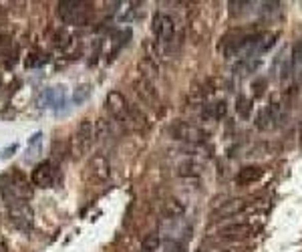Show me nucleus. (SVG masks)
Here are the masks:
<instances>
[{
	"label": "nucleus",
	"mask_w": 302,
	"mask_h": 252,
	"mask_svg": "<svg viewBox=\"0 0 302 252\" xmlns=\"http://www.w3.org/2000/svg\"><path fill=\"white\" fill-rule=\"evenodd\" d=\"M0 196L8 206H14L18 202H24L30 198V186L28 180L20 172L12 174H2L0 176Z\"/></svg>",
	"instance_id": "nucleus-1"
},
{
	"label": "nucleus",
	"mask_w": 302,
	"mask_h": 252,
	"mask_svg": "<svg viewBox=\"0 0 302 252\" xmlns=\"http://www.w3.org/2000/svg\"><path fill=\"white\" fill-rule=\"evenodd\" d=\"M93 139H95V125L91 119H83L77 127V131L73 133L71 141H69V154L73 160H83L89 149L93 145Z\"/></svg>",
	"instance_id": "nucleus-2"
},
{
	"label": "nucleus",
	"mask_w": 302,
	"mask_h": 252,
	"mask_svg": "<svg viewBox=\"0 0 302 252\" xmlns=\"http://www.w3.org/2000/svg\"><path fill=\"white\" fill-rule=\"evenodd\" d=\"M91 4L81 0H63L57 4V14L65 24H87L91 18Z\"/></svg>",
	"instance_id": "nucleus-3"
},
{
	"label": "nucleus",
	"mask_w": 302,
	"mask_h": 252,
	"mask_svg": "<svg viewBox=\"0 0 302 252\" xmlns=\"http://www.w3.org/2000/svg\"><path fill=\"white\" fill-rule=\"evenodd\" d=\"M59 180V168L55 166L53 160L38 162L30 174V184L36 188H53Z\"/></svg>",
	"instance_id": "nucleus-4"
},
{
	"label": "nucleus",
	"mask_w": 302,
	"mask_h": 252,
	"mask_svg": "<svg viewBox=\"0 0 302 252\" xmlns=\"http://www.w3.org/2000/svg\"><path fill=\"white\" fill-rule=\"evenodd\" d=\"M151 30H153L155 38L161 44H169L175 38V22H173V18L169 14H163V12L153 14V20H151Z\"/></svg>",
	"instance_id": "nucleus-5"
},
{
	"label": "nucleus",
	"mask_w": 302,
	"mask_h": 252,
	"mask_svg": "<svg viewBox=\"0 0 302 252\" xmlns=\"http://www.w3.org/2000/svg\"><path fill=\"white\" fill-rule=\"evenodd\" d=\"M169 133L173 139H181V141H189V143H199L208 137V133L197 127V125H191L187 121H175L171 127H169Z\"/></svg>",
	"instance_id": "nucleus-6"
},
{
	"label": "nucleus",
	"mask_w": 302,
	"mask_h": 252,
	"mask_svg": "<svg viewBox=\"0 0 302 252\" xmlns=\"http://www.w3.org/2000/svg\"><path fill=\"white\" fill-rule=\"evenodd\" d=\"M107 111L117 119V121H129V111H131V105L127 103V99L121 91H109L107 99Z\"/></svg>",
	"instance_id": "nucleus-7"
},
{
	"label": "nucleus",
	"mask_w": 302,
	"mask_h": 252,
	"mask_svg": "<svg viewBox=\"0 0 302 252\" xmlns=\"http://www.w3.org/2000/svg\"><path fill=\"white\" fill-rule=\"evenodd\" d=\"M38 101L42 103L40 107H53V109L59 113V111H61V107H65V105H67V89H65L63 85L48 87V89H44V91L40 93Z\"/></svg>",
	"instance_id": "nucleus-8"
},
{
	"label": "nucleus",
	"mask_w": 302,
	"mask_h": 252,
	"mask_svg": "<svg viewBox=\"0 0 302 252\" xmlns=\"http://www.w3.org/2000/svg\"><path fill=\"white\" fill-rule=\"evenodd\" d=\"M8 214H10V222L14 228L28 232L32 228V210L28 208L26 202H18L14 206H8Z\"/></svg>",
	"instance_id": "nucleus-9"
},
{
	"label": "nucleus",
	"mask_w": 302,
	"mask_h": 252,
	"mask_svg": "<svg viewBox=\"0 0 302 252\" xmlns=\"http://www.w3.org/2000/svg\"><path fill=\"white\" fill-rule=\"evenodd\" d=\"M133 87H135V93L145 101L147 105H151V107H157V105H159V95H157V89L153 87V83H151V81H147V79L139 77V79H135Z\"/></svg>",
	"instance_id": "nucleus-10"
},
{
	"label": "nucleus",
	"mask_w": 302,
	"mask_h": 252,
	"mask_svg": "<svg viewBox=\"0 0 302 252\" xmlns=\"http://www.w3.org/2000/svg\"><path fill=\"white\" fill-rule=\"evenodd\" d=\"M246 206H248V202L242 200V198H234V200L222 202V206H218V208L212 212V220H224V218L236 216V214L242 212Z\"/></svg>",
	"instance_id": "nucleus-11"
},
{
	"label": "nucleus",
	"mask_w": 302,
	"mask_h": 252,
	"mask_svg": "<svg viewBox=\"0 0 302 252\" xmlns=\"http://www.w3.org/2000/svg\"><path fill=\"white\" fill-rule=\"evenodd\" d=\"M254 232H256V228L252 226V224H228V226H224V228H220V236L222 238H234V240H238V238H250V236H254Z\"/></svg>",
	"instance_id": "nucleus-12"
},
{
	"label": "nucleus",
	"mask_w": 302,
	"mask_h": 252,
	"mask_svg": "<svg viewBox=\"0 0 302 252\" xmlns=\"http://www.w3.org/2000/svg\"><path fill=\"white\" fill-rule=\"evenodd\" d=\"M264 176V170L260 166H244L238 174H236V184L240 186H248V184H254Z\"/></svg>",
	"instance_id": "nucleus-13"
},
{
	"label": "nucleus",
	"mask_w": 302,
	"mask_h": 252,
	"mask_svg": "<svg viewBox=\"0 0 302 252\" xmlns=\"http://www.w3.org/2000/svg\"><path fill=\"white\" fill-rule=\"evenodd\" d=\"M129 121H131V125H133L139 133H147V131H149V127H151V123H149V119H147L145 111H143L141 107H137V105H131Z\"/></svg>",
	"instance_id": "nucleus-14"
},
{
	"label": "nucleus",
	"mask_w": 302,
	"mask_h": 252,
	"mask_svg": "<svg viewBox=\"0 0 302 252\" xmlns=\"http://www.w3.org/2000/svg\"><path fill=\"white\" fill-rule=\"evenodd\" d=\"M89 168L93 170V174H95L99 180H105V178L109 176V160H107L103 154H97V156L93 158V162H91Z\"/></svg>",
	"instance_id": "nucleus-15"
},
{
	"label": "nucleus",
	"mask_w": 302,
	"mask_h": 252,
	"mask_svg": "<svg viewBox=\"0 0 302 252\" xmlns=\"http://www.w3.org/2000/svg\"><path fill=\"white\" fill-rule=\"evenodd\" d=\"M226 113H228V103L224 99L216 101V103H208L204 107V117H208V119H222V117H226Z\"/></svg>",
	"instance_id": "nucleus-16"
},
{
	"label": "nucleus",
	"mask_w": 302,
	"mask_h": 252,
	"mask_svg": "<svg viewBox=\"0 0 302 252\" xmlns=\"http://www.w3.org/2000/svg\"><path fill=\"white\" fill-rule=\"evenodd\" d=\"M139 73H141V77L147 79V81H151L153 77H157L159 69H157L155 59H153V57H143V59L139 61Z\"/></svg>",
	"instance_id": "nucleus-17"
},
{
	"label": "nucleus",
	"mask_w": 302,
	"mask_h": 252,
	"mask_svg": "<svg viewBox=\"0 0 302 252\" xmlns=\"http://www.w3.org/2000/svg\"><path fill=\"white\" fill-rule=\"evenodd\" d=\"M163 214H165L167 218H181V216L185 214V206L181 204L179 200L169 198V200L163 202Z\"/></svg>",
	"instance_id": "nucleus-18"
},
{
	"label": "nucleus",
	"mask_w": 302,
	"mask_h": 252,
	"mask_svg": "<svg viewBox=\"0 0 302 252\" xmlns=\"http://www.w3.org/2000/svg\"><path fill=\"white\" fill-rule=\"evenodd\" d=\"M177 174L181 178H197L201 174V166L195 162V160H183L179 166H177Z\"/></svg>",
	"instance_id": "nucleus-19"
},
{
	"label": "nucleus",
	"mask_w": 302,
	"mask_h": 252,
	"mask_svg": "<svg viewBox=\"0 0 302 252\" xmlns=\"http://www.w3.org/2000/svg\"><path fill=\"white\" fill-rule=\"evenodd\" d=\"M274 115H272V111H270V107H262L260 111H258V117H256V127L258 129H262V131H266V129H270L274 123Z\"/></svg>",
	"instance_id": "nucleus-20"
},
{
	"label": "nucleus",
	"mask_w": 302,
	"mask_h": 252,
	"mask_svg": "<svg viewBox=\"0 0 302 252\" xmlns=\"http://www.w3.org/2000/svg\"><path fill=\"white\" fill-rule=\"evenodd\" d=\"M91 91H93L91 83H81V85L75 89V93H73V103H75V105L85 103V101L89 99V95H91Z\"/></svg>",
	"instance_id": "nucleus-21"
},
{
	"label": "nucleus",
	"mask_w": 302,
	"mask_h": 252,
	"mask_svg": "<svg viewBox=\"0 0 302 252\" xmlns=\"http://www.w3.org/2000/svg\"><path fill=\"white\" fill-rule=\"evenodd\" d=\"M236 111H238L240 117L248 119L250 113H252V99H248L244 95H238V99H236Z\"/></svg>",
	"instance_id": "nucleus-22"
},
{
	"label": "nucleus",
	"mask_w": 302,
	"mask_h": 252,
	"mask_svg": "<svg viewBox=\"0 0 302 252\" xmlns=\"http://www.w3.org/2000/svg\"><path fill=\"white\" fill-rule=\"evenodd\" d=\"M46 63H48V55L44 53H30L24 61L26 69H38V67H44Z\"/></svg>",
	"instance_id": "nucleus-23"
},
{
	"label": "nucleus",
	"mask_w": 302,
	"mask_h": 252,
	"mask_svg": "<svg viewBox=\"0 0 302 252\" xmlns=\"http://www.w3.org/2000/svg\"><path fill=\"white\" fill-rule=\"evenodd\" d=\"M159 246H161V238H159V234H147V236L143 238V242H141L143 252H155Z\"/></svg>",
	"instance_id": "nucleus-24"
},
{
	"label": "nucleus",
	"mask_w": 302,
	"mask_h": 252,
	"mask_svg": "<svg viewBox=\"0 0 302 252\" xmlns=\"http://www.w3.org/2000/svg\"><path fill=\"white\" fill-rule=\"evenodd\" d=\"M300 63H302V38L292 44V53H290V67L296 69Z\"/></svg>",
	"instance_id": "nucleus-25"
},
{
	"label": "nucleus",
	"mask_w": 302,
	"mask_h": 252,
	"mask_svg": "<svg viewBox=\"0 0 302 252\" xmlns=\"http://www.w3.org/2000/svg\"><path fill=\"white\" fill-rule=\"evenodd\" d=\"M40 139H42V133H40V131H36V133H32V135L28 137V143H26V156H30V151L38 149Z\"/></svg>",
	"instance_id": "nucleus-26"
},
{
	"label": "nucleus",
	"mask_w": 302,
	"mask_h": 252,
	"mask_svg": "<svg viewBox=\"0 0 302 252\" xmlns=\"http://www.w3.org/2000/svg\"><path fill=\"white\" fill-rule=\"evenodd\" d=\"M18 147H20V145H18L16 141L10 143V145H6L2 151H0V160H10V158L16 154V151H18Z\"/></svg>",
	"instance_id": "nucleus-27"
},
{
	"label": "nucleus",
	"mask_w": 302,
	"mask_h": 252,
	"mask_svg": "<svg viewBox=\"0 0 302 252\" xmlns=\"http://www.w3.org/2000/svg\"><path fill=\"white\" fill-rule=\"evenodd\" d=\"M163 252H185V248L177 240H165L163 242Z\"/></svg>",
	"instance_id": "nucleus-28"
},
{
	"label": "nucleus",
	"mask_w": 302,
	"mask_h": 252,
	"mask_svg": "<svg viewBox=\"0 0 302 252\" xmlns=\"http://www.w3.org/2000/svg\"><path fill=\"white\" fill-rule=\"evenodd\" d=\"M266 79H256L254 83H252V89H254V97H260L264 95V89H266Z\"/></svg>",
	"instance_id": "nucleus-29"
},
{
	"label": "nucleus",
	"mask_w": 302,
	"mask_h": 252,
	"mask_svg": "<svg viewBox=\"0 0 302 252\" xmlns=\"http://www.w3.org/2000/svg\"><path fill=\"white\" fill-rule=\"evenodd\" d=\"M300 141H302V125H300Z\"/></svg>",
	"instance_id": "nucleus-30"
},
{
	"label": "nucleus",
	"mask_w": 302,
	"mask_h": 252,
	"mask_svg": "<svg viewBox=\"0 0 302 252\" xmlns=\"http://www.w3.org/2000/svg\"><path fill=\"white\" fill-rule=\"evenodd\" d=\"M222 252H236V250H222Z\"/></svg>",
	"instance_id": "nucleus-31"
},
{
	"label": "nucleus",
	"mask_w": 302,
	"mask_h": 252,
	"mask_svg": "<svg viewBox=\"0 0 302 252\" xmlns=\"http://www.w3.org/2000/svg\"><path fill=\"white\" fill-rule=\"evenodd\" d=\"M0 83H2V81H0Z\"/></svg>",
	"instance_id": "nucleus-32"
}]
</instances>
